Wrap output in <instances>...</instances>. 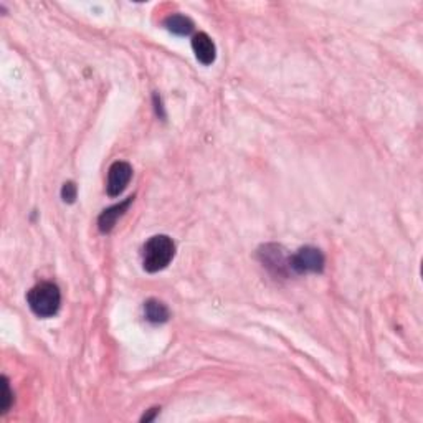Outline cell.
Segmentation results:
<instances>
[{
	"label": "cell",
	"instance_id": "6da1fadb",
	"mask_svg": "<svg viewBox=\"0 0 423 423\" xmlns=\"http://www.w3.org/2000/svg\"><path fill=\"white\" fill-rule=\"evenodd\" d=\"M175 254V245L171 237L154 235L147 240L142 253V266L147 273H158L169 266Z\"/></svg>",
	"mask_w": 423,
	"mask_h": 423
},
{
	"label": "cell",
	"instance_id": "7a4b0ae2",
	"mask_svg": "<svg viewBox=\"0 0 423 423\" xmlns=\"http://www.w3.org/2000/svg\"><path fill=\"white\" fill-rule=\"evenodd\" d=\"M27 301L39 318H53L61 306L60 288L50 281L40 283L28 291Z\"/></svg>",
	"mask_w": 423,
	"mask_h": 423
},
{
	"label": "cell",
	"instance_id": "3957f363",
	"mask_svg": "<svg viewBox=\"0 0 423 423\" xmlns=\"http://www.w3.org/2000/svg\"><path fill=\"white\" fill-rule=\"evenodd\" d=\"M324 254L319 248L314 246H305L298 250L293 257H290V266L294 273H323L324 270Z\"/></svg>",
	"mask_w": 423,
	"mask_h": 423
},
{
	"label": "cell",
	"instance_id": "277c9868",
	"mask_svg": "<svg viewBox=\"0 0 423 423\" xmlns=\"http://www.w3.org/2000/svg\"><path fill=\"white\" fill-rule=\"evenodd\" d=\"M131 177H133V167L131 164L124 161L114 162L109 167L108 172V184H106V192L109 197H118L126 191L127 184H129Z\"/></svg>",
	"mask_w": 423,
	"mask_h": 423
},
{
	"label": "cell",
	"instance_id": "5b68a950",
	"mask_svg": "<svg viewBox=\"0 0 423 423\" xmlns=\"http://www.w3.org/2000/svg\"><path fill=\"white\" fill-rule=\"evenodd\" d=\"M260 260L263 265L268 268L271 273L279 274V276H286L288 274L290 258L283 252L281 246L278 245H266L260 250Z\"/></svg>",
	"mask_w": 423,
	"mask_h": 423
},
{
	"label": "cell",
	"instance_id": "8992f818",
	"mask_svg": "<svg viewBox=\"0 0 423 423\" xmlns=\"http://www.w3.org/2000/svg\"><path fill=\"white\" fill-rule=\"evenodd\" d=\"M192 50H194L197 60L205 65V67L212 65L217 58L215 43H213L210 36L204 34V32H200V34H197L194 39H192Z\"/></svg>",
	"mask_w": 423,
	"mask_h": 423
},
{
	"label": "cell",
	"instance_id": "52a82bcc",
	"mask_svg": "<svg viewBox=\"0 0 423 423\" xmlns=\"http://www.w3.org/2000/svg\"><path fill=\"white\" fill-rule=\"evenodd\" d=\"M133 197H129V199H126L124 202L114 205V207L106 208L105 212L101 213L100 219H98V227L102 233H109L111 230L114 228V225H116V221L119 220V217L124 215V212L129 208V205L133 204Z\"/></svg>",
	"mask_w": 423,
	"mask_h": 423
},
{
	"label": "cell",
	"instance_id": "ba28073f",
	"mask_svg": "<svg viewBox=\"0 0 423 423\" xmlns=\"http://www.w3.org/2000/svg\"><path fill=\"white\" fill-rule=\"evenodd\" d=\"M164 25H166V28L171 32V34L179 36H187L194 32V22H192L188 17H186V15H179V14L169 15V17L166 19V22H164Z\"/></svg>",
	"mask_w": 423,
	"mask_h": 423
},
{
	"label": "cell",
	"instance_id": "9c48e42d",
	"mask_svg": "<svg viewBox=\"0 0 423 423\" xmlns=\"http://www.w3.org/2000/svg\"><path fill=\"white\" fill-rule=\"evenodd\" d=\"M144 314L147 321L159 324V323H167L171 318L169 307L164 305L159 299H149L144 305Z\"/></svg>",
	"mask_w": 423,
	"mask_h": 423
},
{
	"label": "cell",
	"instance_id": "30bf717a",
	"mask_svg": "<svg viewBox=\"0 0 423 423\" xmlns=\"http://www.w3.org/2000/svg\"><path fill=\"white\" fill-rule=\"evenodd\" d=\"M12 402H14V393L10 392L9 379H7V377H2V400H0V410H2V415L9 412Z\"/></svg>",
	"mask_w": 423,
	"mask_h": 423
},
{
	"label": "cell",
	"instance_id": "8fae6325",
	"mask_svg": "<svg viewBox=\"0 0 423 423\" xmlns=\"http://www.w3.org/2000/svg\"><path fill=\"white\" fill-rule=\"evenodd\" d=\"M76 195H78V188L75 186V182H67L63 188H61V199H63L65 202L73 204L76 200Z\"/></svg>",
	"mask_w": 423,
	"mask_h": 423
},
{
	"label": "cell",
	"instance_id": "7c38bea8",
	"mask_svg": "<svg viewBox=\"0 0 423 423\" xmlns=\"http://www.w3.org/2000/svg\"><path fill=\"white\" fill-rule=\"evenodd\" d=\"M158 413H159V409H151V412L147 413V415H144V417L141 418V422H151Z\"/></svg>",
	"mask_w": 423,
	"mask_h": 423
}]
</instances>
